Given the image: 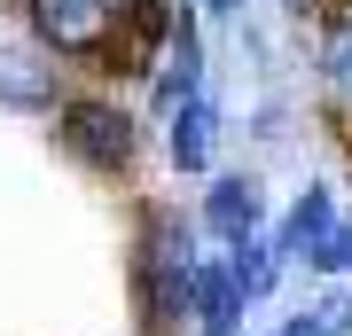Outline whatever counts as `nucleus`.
Wrapping results in <instances>:
<instances>
[{"instance_id":"obj_1","label":"nucleus","mask_w":352,"mask_h":336,"mask_svg":"<svg viewBox=\"0 0 352 336\" xmlns=\"http://www.w3.org/2000/svg\"><path fill=\"white\" fill-rule=\"evenodd\" d=\"M196 266H204V219H180V212L157 203L141 219V250H133V282H141L149 328L196 321Z\"/></svg>"},{"instance_id":"obj_2","label":"nucleus","mask_w":352,"mask_h":336,"mask_svg":"<svg viewBox=\"0 0 352 336\" xmlns=\"http://www.w3.org/2000/svg\"><path fill=\"white\" fill-rule=\"evenodd\" d=\"M55 141H63L71 164H87L94 180H126L133 157H141V125L126 102L110 94H63L55 102Z\"/></svg>"},{"instance_id":"obj_3","label":"nucleus","mask_w":352,"mask_h":336,"mask_svg":"<svg viewBox=\"0 0 352 336\" xmlns=\"http://www.w3.org/2000/svg\"><path fill=\"white\" fill-rule=\"evenodd\" d=\"M24 32L47 39L63 63H118L126 47V0H24Z\"/></svg>"},{"instance_id":"obj_4","label":"nucleus","mask_w":352,"mask_h":336,"mask_svg":"<svg viewBox=\"0 0 352 336\" xmlns=\"http://www.w3.org/2000/svg\"><path fill=\"white\" fill-rule=\"evenodd\" d=\"M204 235H212V250H243L266 235V188L258 172H212L204 180Z\"/></svg>"},{"instance_id":"obj_5","label":"nucleus","mask_w":352,"mask_h":336,"mask_svg":"<svg viewBox=\"0 0 352 336\" xmlns=\"http://www.w3.org/2000/svg\"><path fill=\"white\" fill-rule=\"evenodd\" d=\"M55 63L63 55L47 39H0V110H47V102H63Z\"/></svg>"},{"instance_id":"obj_6","label":"nucleus","mask_w":352,"mask_h":336,"mask_svg":"<svg viewBox=\"0 0 352 336\" xmlns=\"http://www.w3.org/2000/svg\"><path fill=\"white\" fill-rule=\"evenodd\" d=\"M196 87H204V39H196V16L180 8L173 32H164V63L149 71V117H173Z\"/></svg>"},{"instance_id":"obj_7","label":"nucleus","mask_w":352,"mask_h":336,"mask_svg":"<svg viewBox=\"0 0 352 336\" xmlns=\"http://www.w3.org/2000/svg\"><path fill=\"white\" fill-rule=\"evenodd\" d=\"M212 149H219V102H212V87H196L164 117V157H173V172L212 180Z\"/></svg>"},{"instance_id":"obj_8","label":"nucleus","mask_w":352,"mask_h":336,"mask_svg":"<svg viewBox=\"0 0 352 336\" xmlns=\"http://www.w3.org/2000/svg\"><path fill=\"white\" fill-rule=\"evenodd\" d=\"M243 305H251V289H243L235 258L212 250V258L196 266V328H204V336H235V328H243Z\"/></svg>"},{"instance_id":"obj_9","label":"nucleus","mask_w":352,"mask_h":336,"mask_svg":"<svg viewBox=\"0 0 352 336\" xmlns=\"http://www.w3.org/2000/svg\"><path fill=\"white\" fill-rule=\"evenodd\" d=\"M314 71H321V94L352 117V8H329L314 24Z\"/></svg>"},{"instance_id":"obj_10","label":"nucleus","mask_w":352,"mask_h":336,"mask_svg":"<svg viewBox=\"0 0 352 336\" xmlns=\"http://www.w3.org/2000/svg\"><path fill=\"white\" fill-rule=\"evenodd\" d=\"M329 227H337V196H329V188H298V203L274 219V250L282 258H314V243Z\"/></svg>"},{"instance_id":"obj_11","label":"nucleus","mask_w":352,"mask_h":336,"mask_svg":"<svg viewBox=\"0 0 352 336\" xmlns=\"http://www.w3.org/2000/svg\"><path fill=\"white\" fill-rule=\"evenodd\" d=\"M235 258V274H243V289H251V305L258 298H274V282H282V250H274V235H258V243H243V250H227Z\"/></svg>"},{"instance_id":"obj_12","label":"nucleus","mask_w":352,"mask_h":336,"mask_svg":"<svg viewBox=\"0 0 352 336\" xmlns=\"http://www.w3.org/2000/svg\"><path fill=\"white\" fill-rule=\"evenodd\" d=\"M305 266H314L321 282H344V274H352V219H337V227H329V235L314 243V258H305Z\"/></svg>"},{"instance_id":"obj_13","label":"nucleus","mask_w":352,"mask_h":336,"mask_svg":"<svg viewBox=\"0 0 352 336\" xmlns=\"http://www.w3.org/2000/svg\"><path fill=\"white\" fill-rule=\"evenodd\" d=\"M314 328L321 336H352V289H321L314 298Z\"/></svg>"},{"instance_id":"obj_14","label":"nucleus","mask_w":352,"mask_h":336,"mask_svg":"<svg viewBox=\"0 0 352 336\" xmlns=\"http://www.w3.org/2000/svg\"><path fill=\"white\" fill-rule=\"evenodd\" d=\"M274 336H321V328H314V313H298V321H282Z\"/></svg>"},{"instance_id":"obj_15","label":"nucleus","mask_w":352,"mask_h":336,"mask_svg":"<svg viewBox=\"0 0 352 336\" xmlns=\"http://www.w3.org/2000/svg\"><path fill=\"white\" fill-rule=\"evenodd\" d=\"M196 8H204V16H235L243 0H196Z\"/></svg>"},{"instance_id":"obj_16","label":"nucleus","mask_w":352,"mask_h":336,"mask_svg":"<svg viewBox=\"0 0 352 336\" xmlns=\"http://www.w3.org/2000/svg\"><path fill=\"white\" fill-rule=\"evenodd\" d=\"M282 8H289V16H314V8H321V0H282Z\"/></svg>"}]
</instances>
